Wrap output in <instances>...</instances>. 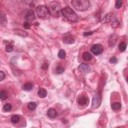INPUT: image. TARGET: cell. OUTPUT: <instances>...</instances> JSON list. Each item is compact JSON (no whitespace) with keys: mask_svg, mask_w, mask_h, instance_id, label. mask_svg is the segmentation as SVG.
<instances>
[{"mask_svg":"<svg viewBox=\"0 0 128 128\" xmlns=\"http://www.w3.org/2000/svg\"><path fill=\"white\" fill-rule=\"evenodd\" d=\"M14 33L22 36V37H24V36H27V33H26L25 31H22V30H19V29H16V30L14 31Z\"/></svg>","mask_w":128,"mask_h":128,"instance_id":"44dd1931","label":"cell"},{"mask_svg":"<svg viewBox=\"0 0 128 128\" xmlns=\"http://www.w3.org/2000/svg\"><path fill=\"white\" fill-rule=\"evenodd\" d=\"M49 12H50V14H51L53 17H59V15H60V13H61V6H60V4H59L58 2H50L49 3Z\"/></svg>","mask_w":128,"mask_h":128,"instance_id":"3957f363","label":"cell"},{"mask_svg":"<svg viewBox=\"0 0 128 128\" xmlns=\"http://www.w3.org/2000/svg\"><path fill=\"white\" fill-rule=\"evenodd\" d=\"M6 22H7L6 16L4 15L3 13H1V14H0V23H1L2 26H5V25H6Z\"/></svg>","mask_w":128,"mask_h":128,"instance_id":"9a60e30c","label":"cell"},{"mask_svg":"<svg viewBox=\"0 0 128 128\" xmlns=\"http://www.w3.org/2000/svg\"><path fill=\"white\" fill-rule=\"evenodd\" d=\"M11 109H12V105L9 104V103L5 104V105L3 106V111H4V112H8V111H10Z\"/></svg>","mask_w":128,"mask_h":128,"instance_id":"ffe728a7","label":"cell"},{"mask_svg":"<svg viewBox=\"0 0 128 128\" xmlns=\"http://www.w3.org/2000/svg\"><path fill=\"white\" fill-rule=\"evenodd\" d=\"M23 26L25 27V28H27V29H28V28H30V25H29V23H28V22H24Z\"/></svg>","mask_w":128,"mask_h":128,"instance_id":"1f68e13d","label":"cell"},{"mask_svg":"<svg viewBox=\"0 0 128 128\" xmlns=\"http://www.w3.org/2000/svg\"><path fill=\"white\" fill-rule=\"evenodd\" d=\"M27 106H28V109H29V110H34V109L36 108V106H37V104H36L35 102H29Z\"/></svg>","mask_w":128,"mask_h":128,"instance_id":"7402d4cb","label":"cell"},{"mask_svg":"<svg viewBox=\"0 0 128 128\" xmlns=\"http://www.w3.org/2000/svg\"><path fill=\"white\" fill-rule=\"evenodd\" d=\"M121 6H122V1L121 0H117L116 3H115V7L116 8H120Z\"/></svg>","mask_w":128,"mask_h":128,"instance_id":"83f0119b","label":"cell"},{"mask_svg":"<svg viewBox=\"0 0 128 128\" xmlns=\"http://www.w3.org/2000/svg\"><path fill=\"white\" fill-rule=\"evenodd\" d=\"M62 72H64V67H62V66H57L56 67V69H55V73H57V74H61Z\"/></svg>","mask_w":128,"mask_h":128,"instance_id":"484cf974","label":"cell"},{"mask_svg":"<svg viewBox=\"0 0 128 128\" xmlns=\"http://www.w3.org/2000/svg\"><path fill=\"white\" fill-rule=\"evenodd\" d=\"M110 62L111 63H116L117 62V59L115 57H112V58H110Z\"/></svg>","mask_w":128,"mask_h":128,"instance_id":"4dcf8cb0","label":"cell"},{"mask_svg":"<svg viewBox=\"0 0 128 128\" xmlns=\"http://www.w3.org/2000/svg\"><path fill=\"white\" fill-rule=\"evenodd\" d=\"M116 39H117L116 35H113V37L111 36L110 40H109V46H114V45H115V42H116Z\"/></svg>","mask_w":128,"mask_h":128,"instance_id":"d6986e66","label":"cell"},{"mask_svg":"<svg viewBox=\"0 0 128 128\" xmlns=\"http://www.w3.org/2000/svg\"><path fill=\"white\" fill-rule=\"evenodd\" d=\"M77 102H78L79 105H86V104H88L89 99H88V97H86V96H80V97H78V99H77Z\"/></svg>","mask_w":128,"mask_h":128,"instance_id":"9c48e42d","label":"cell"},{"mask_svg":"<svg viewBox=\"0 0 128 128\" xmlns=\"http://www.w3.org/2000/svg\"><path fill=\"white\" fill-rule=\"evenodd\" d=\"M71 4L78 11H85L91 6V3L88 0H72Z\"/></svg>","mask_w":128,"mask_h":128,"instance_id":"7a4b0ae2","label":"cell"},{"mask_svg":"<svg viewBox=\"0 0 128 128\" xmlns=\"http://www.w3.org/2000/svg\"><path fill=\"white\" fill-rule=\"evenodd\" d=\"M117 128H123V127H117Z\"/></svg>","mask_w":128,"mask_h":128,"instance_id":"e575fe53","label":"cell"},{"mask_svg":"<svg viewBox=\"0 0 128 128\" xmlns=\"http://www.w3.org/2000/svg\"><path fill=\"white\" fill-rule=\"evenodd\" d=\"M126 80H127V82H128V77H127V78H126Z\"/></svg>","mask_w":128,"mask_h":128,"instance_id":"836d02e7","label":"cell"},{"mask_svg":"<svg viewBox=\"0 0 128 128\" xmlns=\"http://www.w3.org/2000/svg\"><path fill=\"white\" fill-rule=\"evenodd\" d=\"M111 108L113 109V110H119V109L121 108V104L119 102H114L111 104Z\"/></svg>","mask_w":128,"mask_h":128,"instance_id":"e0dca14e","label":"cell"},{"mask_svg":"<svg viewBox=\"0 0 128 128\" xmlns=\"http://www.w3.org/2000/svg\"><path fill=\"white\" fill-rule=\"evenodd\" d=\"M48 66H49V64H48L47 62H44V63L42 64V69H47Z\"/></svg>","mask_w":128,"mask_h":128,"instance_id":"f546056e","label":"cell"},{"mask_svg":"<svg viewBox=\"0 0 128 128\" xmlns=\"http://www.w3.org/2000/svg\"><path fill=\"white\" fill-rule=\"evenodd\" d=\"M38 96L41 97V98H45L47 96V91L45 89H43V88H40L38 90Z\"/></svg>","mask_w":128,"mask_h":128,"instance_id":"5bb4252c","label":"cell"},{"mask_svg":"<svg viewBox=\"0 0 128 128\" xmlns=\"http://www.w3.org/2000/svg\"><path fill=\"white\" fill-rule=\"evenodd\" d=\"M78 69L83 73H88L90 71V66L88 65V64H80Z\"/></svg>","mask_w":128,"mask_h":128,"instance_id":"30bf717a","label":"cell"},{"mask_svg":"<svg viewBox=\"0 0 128 128\" xmlns=\"http://www.w3.org/2000/svg\"><path fill=\"white\" fill-rule=\"evenodd\" d=\"M58 57L60 59H64L66 57V52L64 51V50H60V51L58 52Z\"/></svg>","mask_w":128,"mask_h":128,"instance_id":"603a6c76","label":"cell"},{"mask_svg":"<svg viewBox=\"0 0 128 128\" xmlns=\"http://www.w3.org/2000/svg\"><path fill=\"white\" fill-rule=\"evenodd\" d=\"M24 19L26 22H28V23L35 20V14H34L32 9H28V10L24 13Z\"/></svg>","mask_w":128,"mask_h":128,"instance_id":"5b68a950","label":"cell"},{"mask_svg":"<svg viewBox=\"0 0 128 128\" xmlns=\"http://www.w3.org/2000/svg\"><path fill=\"white\" fill-rule=\"evenodd\" d=\"M82 57H83V59L86 60V61H89V60L92 59V55H91V53H89V52H84Z\"/></svg>","mask_w":128,"mask_h":128,"instance_id":"2e32d148","label":"cell"},{"mask_svg":"<svg viewBox=\"0 0 128 128\" xmlns=\"http://www.w3.org/2000/svg\"><path fill=\"white\" fill-rule=\"evenodd\" d=\"M5 50H6L7 52H11V51H13V45H12L11 43H8V44L6 45Z\"/></svg>","mask_w":128,"mask_h":128,"instance_id":"4316f807","label":"cell"},{"mask_svg":"<svg viewBox=\"0 0 128 128\" xmlns=\"http://www.w3.org/2000/svg\"><path fill=\"white\" fill-rule=\"evenodd\" d=\"M32 88H33V83H31V82L25 83L23 86H22V89H23L24 91H30Z\"/></svg>","mask_w":128,"mask_h":128,"instance_id":"4fadbf2b","label":"cell"},{"mask_svg":"<svg viewBox=\"0 0 128 128\" xmlns=\"http://www.w3.org/2000/svg\"><path fill=\"white\" fill-rule=\"evenodd\" d=\"M116 18H115V15L114 14H112V13H108L107 15H105L104 17H103V19H102V21L103 22H110V23H112V22L115 20Z\"/></svg>","mask_w":128,"mask_h":128,"instance_id":"ba28073f","label":"cell"},{"mask_svg":"<svg viewBox=\"0 0 128 128\" xmlns=\"http://www.w3.org/2000/svg\"><path fill=\"white\" fill-rule=\"evenodd\" d=\"M0 76H1V77H0V80H4V78H5V74H4V72L3 71H0Z\"/></svg>","mask_w":128,"mask_h":128,"instance_id":"f1b7e54d","label":"cell"},{"mask_svg":"<svg viewBox=\"0 0 128 128\" xmlns=\"http://www.w3.org/2000/svg\"><path fill=\"white\" fill-rule=\"evenodd\" d=\"M74 37H72V36H65V37L63 38V42L64 43H67V44H71V43H74Z\"/></svg>","mask_w":128,"mask_h":128,"instance_id":"7c38bea8","label":"cell"},{"mask_svg":"<svg viewBox=\"0 0 128 128\" xmlns=\"http://www.w3.org/2000/svg\"><path fill=\"white\" fill-rule=\"evenodd\" d=\"M36 13H37L38 17L41 18V19H47L50 14L49 9L45 5H39L36 7Z\"/></svg>","mask_w":128,"mask_h":128,"instance_id":"277c9868","label":"cell"},{"mask_svg":"<svg viewBox=\"0 0 128 128\" xmlns=\"http://www.w3.org/2000/svg\"><path fill=\"white\" fill-rule=\"evenodd\" d=\"M101 104V96L100 93H97L94 95L93 100H92V108H98Z\"/></svg>","mask_w":128,"mask_h":128,"instance_id":"8992f818","label":"cell"},{"mask_svg":"<svg viewBox=\"0 0 128 128\" xmlns=\"http://www.w3.org/2000/svg\"><path fill=\"white\" fill-rule=\"evenodd\" d=\"M126 43L125 42H121L120 44H119V51H121V52H123V51H125V49H126Z\"/></svg>","mask_w":128,"mask_h":128,"instance_id":"d4e9b609","label":"cell"},{"mask_svg":"<svg viewBox=\"0 0 128 128\" xmlns=\"http://www.w3.org/2000/svg\"><path fill=\"white\" fill-rule=\"evenodd\" d=\"M91 51H92L93 54L95 55H99L103 52V47L100 44H94L92 47H91Z\"/></svg>","mask_w":128,"mask_h":128,"instance_id":"52a82bcc","label":"cell"},{"mask_svg":"<svg viewBox=\"0 0 128 128\" xmlns=\"http://www.w3.org/2000/svg\"><path fill=\"white\" fill-rule=\"evenodd\" d=\"M20 121V116L19 115H13L11 117V122L13 123V124H16V123H18Z\"/></svg>","mask_w":128,"mask_h":128,"instance_id":"ac0fdd59","label":"cell"},{"mask_svg":"<svg viewBox=\"0 0 128 128\" xmlns=\"http://www.w3.org/2000/svg\"><path fill=\"white\" fill-rule=\"evenodd\" d=\"M91 34H92V32H91V31H89V32H85V33H84V36H87V35H91Z\"/></svg>","mask_w":128,"mask_h":128,"instance_id":"d6a6232c","label":"cell"},{"mask_svg":"<svg viewBox=\"0 0 128 128\" xmlns=\"http://www.w3.org/2000/svg\"><path fill=\"white\" fill-rule=\"evenodd\" d=\"M7 93H6V91H4V90H2L1 92H0V99L1 100H5L6 98H7Z\"/></svg>","mask_w":128,"mask_h":128,"instance_id":"cb8c5ba5","label":"cell"},{"mask_svg":"<svg viewBox=\"0 0 128 128\" xmlns=\"http://www.w3.org/2000/svg\"><path fill=\"white\" fill-rule=\"evenodd\" d=\"M61 14H62V16H63L64 18H66V19H67L68 21H70V22H76V21L79 20L78 15H77L76 13L73 11L70 7H68V6L62 8Z\"/></svg>","mask_w":128,"mask_h":128,"instance_id":"6da1fadb","label":"cell"},{"mask_svg":"<svg viewBox=\"0 0 128 128\" xmlns=\"http://www.w3.org/2000/svg\"><path fill=\"white\" fill-rule=\"evenodd\" d=\"M57 111L55 110V109H53V108H50L48 109V111H47V116L49 118H55L57 116Z\"/></svg>","mask_w":128,"mask_h":128,"instance_id":"8fae6325","label":"cell"}]
</instances>
